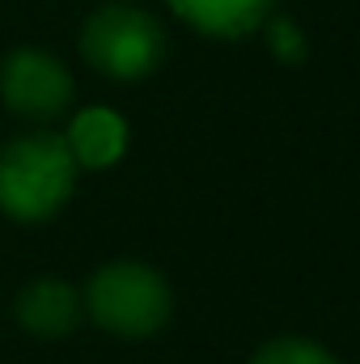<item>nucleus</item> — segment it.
<instances>
[{"mask_svg": "<svg viewBox=\"0 0 360 364\" xmlns=\"http://www.w3.org/2000/svg\"><path fill=\"white\" fill-rule=\"evenodd\" d=\"M170 284L144 263H106L85 288L93 322L119 339L157 335L170 318Z\"/></svg>", "mask_w": 360, "mask_h": 364, "instance_id": "f03ea898", "label": "nucleus"}, {"mask_svg": "<svg viewBox=\"0 0 360 364\" xmlns=\"http://www.w3.org/2000/svg\"><path fill=\"white\" fill-rule=\"evenodd\" d=\"M81 51L97 73H106L115 81H140L162 64L166 34H162L157 17H149L144 9L110 4V9H97L85 21Z\"/></svg>", "mask_w": 360, "mask_h": 364, "instance_id": "7ed1b4c3", "label": "nucleus"}, {"mask_svg": "<svg viewBox=\"0 0 360 364\" xmlns=\"http://www.w3.org/2000/svg\"><path fill=\"white\" fill-rule=\"evenodd\" d=\"M64 140H68V153H73L77 166H85V170H106V166H115V161L123 157V149H127V123H123L115 110L93 106V110H81V114L73 119V127H68Z\"/></svg>", "mask_w": 360, "mask_h": 364, "instance_id": "423d86ee", "label": "nucleus"}, {"mask_svg": "<svg viewBox=\"0 0 360 364\" xmlns=\"http://www.w3.org/2000/svg\"><path fill=\"white\" fill-rule=\"evenodd\" d=\"M0 93L21 119H55L73 102V77L43 51H13L0 68Z\"/></svg>", "mask_w": 360, "mask_h": 364, "instance_id": "20e7f679", "label": "nucleus"}, {"mask_svg": "<svg viewBox=\"0 0 360 364\" xmlns=\"http://www.w3.org/2000/svg\"><path fill=\"white\" fill-rule=\"evenodd\" d=\"M170 4L182 21H191L195 30L216 34V38L250 34L271 13V0H170Z\"/></svg>", "mask_w": 360, "mask_h": 364, "instance_id": "0eeeda50", "label": "nucleus"}, {"mask_svg": "<svg viewBox=\"0 0 360 364\" xmlns=\"http://www.w3.org/2000/svg\"><path fill=\"white\" fill-rule=\"evenodd\" d=\"M250 364H339L331 352H322L318 343L309 339H297V335H284V339H271L255 352Z\"/></svg>", "mask_w": 360, "mask_h": 364, "instance_id": "6e6552de", "label": "nucleus"}, {"mask_svg": "<svg viewBox=\"0 0 360 364\" xmlns=\"http://www.w3.org/2000/svg\"><path fill=\"white\" fill-rule=\"evenodd\" d=\"M271 47H275L280 60H297V55L305 51V43L297 38V30H292L288 21H275V26H271Z\"/></svg>", "mask_w": 360, "mask_h": 364, "instance_id": "1a4fd4ad", "label": "nucleus"}, {"mask_svg": "<svg viewBox=\"0 0 360 364\" xmlns=\"http://www.w3.org/2000/svg\"><path fill=\"white\" fill-rule=\"evenodd\" d=\"M68 140L55 132L17 136L0 153V208L13 220H47L64 208L77 182Z\"/></svg>", "mask_w": 360, "mask_h": 364, "instance_id": "f257e3e1", "label": "nucleus"}, {"mask_svg": "<svg viewBox=\"0 0 360 364\" xmlns=\"http://www.w3.org/2000/svg\"><path fill=\"white\" fill-rule=\"evenodd\" d=\"M81 292L64 279H38L17 296V322L38 339H64L81 322Z\"/></svg>", "mask_w": 360, "mask_h": 364, "instance_id": "39448f33", "label": "nucleus"}]
</instances>
